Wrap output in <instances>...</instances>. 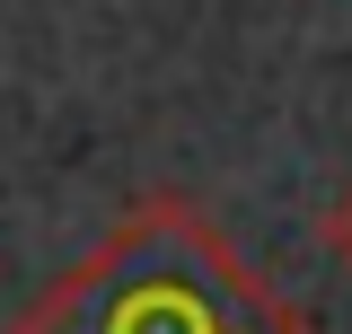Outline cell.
Listing matches in <instances>:
<instances>
[{"label": "cell", "mask_w": 352, "mask_h": 334, "mask_svg": "<svg viewBox=\"0 0 352 334\" xmlns=\"http://www.w3.org/2000/svg\"><path fill=\"white\" fill-rule=\"evenodd\" d=\"M9 334H317L194 194H141L97 247L53 273Z\"/></svg>", "instance_id": "obj_1"}, {"label": "cell", "mask_w": 352, "mask_h": 334, "mask_svg": "<svg viewBox=\"0 0 352 334\" xmlns=\"http://www.w3.org/2000/svg\"><path fill=\"white\" fill-rule=\"evenodd\" d=\"M317 247L352 273V185H335V194H326V211H317Z\"/></svg>", "instance_id": "obj_2"}]
</instances>
